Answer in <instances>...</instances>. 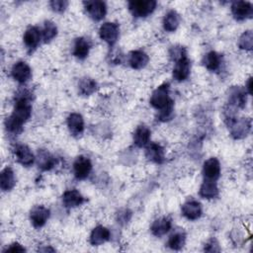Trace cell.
<instances>
[{
	"label": "cell",
	"mask_w": 253,
	"mask_h": 253,
	"mask_svg": "<svg viewBox=\"0 0 253 253\" xmlns=\"http://www.w3.org/2000/svg\"><path fill=\"white\" fill-rule=\"evenodd\" d=\"M29 95L27 91H24L17 97L13 113L5 121L6 129L10 133H19L22 130L23 124L26 123L32 115V105Z\"/></svg>",
	"instance_id": "1"
},
{
	"label": "cell",
	"mask_w": 253,
	"mask_h": 253,
	"mask_svg": "<svg viewBox=\"0 0 253 253\" xmlns=\"http://www.w3.org/2000/svg\"><path fill=\"white\" fill-rule=\"evenodd\" d=\"M150 105L156 110H163L167 106L173 103L172 99L169 97V84L164 83L154 90L150 97Z\"/></svg>",
	"instance_id": "2"
},
{
	"label": "cell",
	"mask_w": 253,
	"mask_h": 253,
	"mask_svg": "<svg viewBox=\"0 0 253 253\" xmlns=\"http://www.w3.org/2000/svg\"><path fill=\"white\" fill-rule=\"evenodd\" d=\"M154 0H136L128 2V9L134 17H146L156 8Z\"/></svg>",
	"instance_id": "3"
},
{
	"label": "cell",
	"mask_w": 253,
	"mask_h": 253,
	"mask_svg": "<svg viewBox=\"0 0 253 253\" xmlns=\"http://www.w3.org/2000/svg\"><path fill=\"white\" fill-rule=\"evenodd\" d=\"M100 38L108 44L113 45L117 42L120 36V28L118 24L112 22H106L101 25L99 29Z\"/></svg>",
	"instance_id": "4"
},
{
	"label": "cell",
	"mask_w": 253,
	"mask_h": 253,
	"mask_svg": "<svg viewBox=\"0 0 253 253\" xmlns=\"http://www.w3.org/2000/svg\"><path fill=\"white\" fill-rule=\"evenodd\" d=\"M92 171L91 160L85 156H79L73 163V173L78 180L86 179Z\"/></svg>",
	"instance_id": "5"
},
{
	"label": "cell",
	"mask_w": 253,
	"mask_h": 253,
	"mask_svg": "<svg viewBox=\"0 0 253 253\" xmlns=\"http://www.w3.org/2000/svg\"><path fill=\"white\" fill-rule=\"evenodd\" d=\"M83 4L87 14L95 21L102 20L107 13L106 4L103 1H86Z\"/></svg>",
	"instance_id": "6"
},
{
	"label": "cell",
	"mask_w": 253,
	"mask_h": 253,
	"mask_svg": "<svg viewBox=\"0 0 253 253\" xmlns=\"http://www.w3.org/2000/svg\"><path fill=\"white\" fill-rule=\"evenodd\" d=\"M12 77L19 83H26L32 77L31 67L25 61L16 62L11 69Z\"/></svg>",
	"instance_id": "7"
},
{
	"label": "cell",
	"mask_w": 253,
	"mask_h": 253,
	"mask_svg": "<svg viewBox=\"0 0 253 253\" xmlns=\"http://www.w3.org/2000/svg\"><path fill=\"white\" fill-rule=\"evenodd\" d=\"M49 214H50L49 210L44 206H36L32 209L30 212V219L32 224L35 227L39 228L45 224V222L49 217Z\"/></svg>",
	"instance_id": "8"
},
{
	"label": "cell",
	"mask_w": 253,
	"mask_h": 253,
	"mask_svg": "<svg viewBox=\"0 0 253 253\" xmlns=\"http://www.w3.org/2000/svg\"><path fill=\"white\" fill-rule=\"evenodd\" d=\"M190 71L191 62L185 55L175 61V66L173 68V78L177 81H184L189 77Z\"/></svg>",
	"instance_id": "9"
},
{
	"label": "cell",
	"mask_w": 253,
	"mask_h": 253,
	"mask_svg": "<svg viewBox=\"0 0 253 253\" xmlns=\"http://www.w3.org/2000/svg\"><path fill=\"white\" fill-rule=\"evenodd\" d=\"M231 13L236 20L242 21L252 16L253 8L251 3L249 2L235 1L231 5Z\"/></svg>",
	"instance_id": "10"
},
{
	"label": "cell",
	"mask_w": 253,
	"mask_h": 253,
	"mask_svg": "<svg viewBox=\"0 0 253 253\" xmlns=\"http://www.w3.org/2000/svg\"><path fill=\"white\" fill-rule=\"evenodd\" d=\"M230 126V132L231 135L234 138H242L246 136L251 128V122L247 119H240V120H234L231 124L228 125Z\"/></svg>",
	"instance_id": "11"
},
{
	"label": "cell",
	"mask_w": 253,
	"mask_h": 253,
	"mask_svg": "<svg viewBox=\"0 0 253 253\" xmlns=\"http://www.w3.org/2000/svg\"><path fill=\"white\" fill-rule=\"evenodd\" d=\"M14 155L19 163L23 166H31L35 162V156L31 149L25 144H17L14 147Z\"/></svg>",
	"instance_id": "12"
},
{
	"label": "cell",
	"mask_w": 253,
	"mask_h": 253,
	"mask_svg": "<svg viewBox=\"0 0 253 253\" xmlns=\"http://www.w3.org/2000/svg\"><path fill=\"white\" fill-rule=\"evenodd\" d=\"M203 173L207 180L215 181L220 175V164L215 157H211L205 161L203 166Z\"/></svg>",
	"instance_id": "13"
},
{
	"label": "cell",
	"mask_w": 253,
	"mask_h": 253,
	"mask_svg": "<svg viewBox=\"0 0 253 253\" xmlns=\"http://www.w3.org/2000/svg\"><path fill=\"white\" fill-rule=\"evenodd\" d=\"M24 43L26 47L30 50L33 51L34 49L37 48V46L40 43L41 41V31L36 28V27H30L26 30L24 37H23Z\"/></svg>",
	"instance_id": "14"
},
{
	"label": "cell",
	"mask_w": 253,
	"mask_h": 253,
	"mask_svg": "<svg viewBox=\"0 0 253 253\" xmlns=\"http://www.w3.org/2000/svg\"><path fill=\"white\" fill-rule=\"evenodd\" d=\"M182 213L186 218L196 220L202 215V206L195 200L188 201L182 206Z\"/></svg>",
	"instance_id": "15"
},
{
	"label": "cell",
	"mask_w": 253,
	"mask_h": 253,
	"mask_svg": "<svg viewBox=\"0 0 253 253\" xmlns=\"http://www.w3.org/2000/svg\"><path fill=\"white\" fill-rule=\"evenodd\" d=\"M67 126L70 133L79 136L84 130V120L78 113H71L67 118Z\"/></svg>",
	"instance_id": "16"
},
{
	"label": "cell",
	"mask_w": 253,
	"mask_h": 253,
	"mask_svg": "<svg viewBox=\"0 0 253 253\" xmlns=\"http://www.w3.org/2000/svg\"><path fill=\"white\" fill-rule=\"evenodd\" d=\"M145 156L148 160L160 164L164 161V149L158 143H148L145 148Z\"/></svg>",
	"instance_id": "17"
},
{
	"label": "cell",
	"mask_w": 253,
	"mask_h": 253,
	"mask_svg": "<svg viewBox=\"0 0 253 253\" xmlns=\"http://www.w3.org/2000/svg\"><path fill=\"white\" fill-rule=\"evenodd\" d=\"M62 203L66 208H76L84 203V197L75 189L67 190L63 193Z\"/></svg>",
	"instance_id": "18"
},
{
	"label": "cell",
	"mask_w": 253,
	"mask_h": 253,
	"mask_svg": "<svg viewBox=\"0 0 253 253\" xmlns=\"http://www.w3.org/2000/svg\"><path fill=\"white\" fill-rule=\"evenodd\" d=\"M171 226H172L171 219L167 216H163L153 221V223L151 224L150 230L153 235L159 237L166 234L171 229Z\"/></svg>",
	"instance_id": "19"
},
{
	"label": "cell",
	"mask_w": 253,
	"mask_h": 253,
	"mask_svg": "<svg viewBox=\"0 0 253 253\" xmlns=\"http://www.w3.org/2000/svg\"><path fill=\"white\" fill-rule=\"evenodd\" d=\"M110 231L103 225L96 226L90 234V243L92 245H101L110 239Z\"/></svg>",
	"instance_id": "20"
},
{
	"label": "cell",
	"mask_w": 253,
	"mask_h": 253,
	"mask_svg": "<svg viewBox=\"0 0 253 253\" xmlns=\"http://www.w3.org/2000/svg\"><path fill=\"white\" fill-rule=\"evenodd\" d=\"M150 129L146 126H138L133 133V142L138 147L146 146L150 140Z\"/></svg>",
	"instance_id": "21"
},
{
	"label": "cell",
	"mask_w": 253,
	"mask_h": 253,
	"mask_svg": "<svg viewBox=\"0 0 253 253\" xmlns=\"http://www.w3.org/2000/svg\"><path fill=\"white\" fill-rule=\"evenodd\" d=\"M148 55L142 50H133L129 53L128 63L133 69H141L148 63Z\"/></svg>",
	"instance_id": "22"
},
{
	"label": "cell",
	"mask_w": 253,
	"mask_h": 253,
	"mask_svg": "<svg viewBox=\"0 0 253 253\" xmlns=\"http://www.w3.org/2000/svg\"><path fill=\"white\" fill-rule=\"evenodd\" d=\"M16 184L14 171L10 167H5L0 174V187L3 191H10Z\"/></svg>",
	"instance_id": "23"
},
{
	"label": "cell",
	"mask_w": 253,
	"mask_h": 253,
	"mask_svg": "<svg viewBox=\"0 0 253 253\" xmlns=\"http://www.w3.org/2000/svg\"><path fill=\"white\" fill-rule=\"evenodd\" d=\"M90 42L85 38H78L75 40L73 45V55L79 59H84L90 50Z\"/></svg>",
	"instance_id": "24"
},
{
	"label": "cell",
	"mask_w": 253,
	"mask_h": 253,
	"mask_svg": "<svg viewBox=\"0 0 253 253\" xmlns=\"http://www.w3.org/2000/svg\"><path fill=\"white\" fill-rule=\"evenodd\" d=\"M218 195V188L215 181L205 180L200 188V196L205 199H214Z\"/></svg>",
	"instance_id": "25"
},
{
	"label": "cell",
	"mask_w": 253,
	"mask_h": 253,
	"mask_svg": "<svg viewBox=\"0 0 253 253\" xmlns=\"http://www.w3.org/2000/svg\"><path fill=\"white\" fill-rule=\"evenodd\" d=\"M180 24V16L179 14L174 11L170 10L168 11L163 19V28L167 32H174Z\"/></svg>",
	"instance_id": "26"
},
{
	"label": "cell",
	"mask_w": 253,
	"mask_h": 253,
	"mask_svg": "<svg viewBox=\"0 0 253 253\" xmlns=\"http://www.w3.org/2000/svg\"><path fill=\"white\" fill-rule=\"evenodd\" d=\"M203 63L207 69H209L211 71H215L219 68L220 63H221L220 54H218L216 51L211 50L204 56Z\"/></svg>",
	"instance_id": "27"
},
{
	"label": "cell",
	"mask_w": 253,
	"mask_h": 253,
	"mask_svg": "<svg viewBox=\"0 0 253 253\" xmlns=\"http://www.w3.org/2000/svg\"><path fill=\"white\" fill-rule=\"evenodd\" d=\"M37 160L38 165L42 170H50L55 165V158L45 150L39 151Z\"/></svg>",
	"instance_id": "28"
},
{
	"label": "cell",
	"mask_w": 253,
	"mask_h": 253,
	"mask_svg": "<svg viewBox=\"0 0 253 253\" xmlns=\"http://www.w3.org/2000/svg\"><path fill=\"white\" fill-rule=\"evenodd\" d=\"M229 104L234 108H243L246 104V91L234 88L229 95Z\"/></svg>",
	"instance_id": "29"
},
{
	"label": "cell",
	"mask_w": 253,
	"mask_h": 253,
	"mask_svg": "<svg viewBox=\"0 0 253 253\" xmlns=\"http://www.w3.org/2000/svg\"><path fill=\"white\" fill-rule=\"evenodd\" d=\"M186 241V234L182 230H176L172 233L167 241V245L173 250H180Z\"/></svg>",
	"instance_id": "30"
},
{
	"label": "cell",
	"mask_w": 253,
	"mask_h": 253,
	"mask_svg": "<svg viewBox=\"0 0 253 253\" xmlns=\"http://www.w3.org/2000/svg\"><path fill=\"white\" fill-rule=\"evenodd\" d=\"M78 89H79L80 94H82L84 96H89L96 91L97 83L92 78L84 77L79 81Z\"/></svg>",
	"instance_id": "31"
},
{
	"label": "cell",
	"mask_w": 253,
	"mask_h": 253,
	"mask_svg": "<svg viewBox=\"0 0 253 253\" xmlns=\"http://www.w3.org/2000/svg\"><path fill=\"white\" fill-rule=\"evenodd\" d=\"M56 34H57V28H56L55 24L50 21H46L44 23L42 31V40L45 42H48L56 36Z\"/></svg>",
	"instance_id": "32"
},
{
	"label": "cell",
	"mask_w": 253,
	"mask_h": 253,
	"mask_svg": "<svg viewBox=\"0 0 253 253\" xmlns=\"http://www.w3.org/2000/svg\"><path fill=\"white\" fill-rule=\"evenodd\" d=\"M238 45L241 49L251 50L253 47V34L251 31L244 32L239 38Z\"/></svg>",
	"instance_id": "33"
},
{
	"label": "cell",
	"mask_w": 253,
	"mask_h": 253,
	"mask_svg": "<svg viewBox=\"0 0 253 253\" xmlns=\"http://www.w3.org/2000/svg\"><path fill=\"white\" fill-rule=\"evenodd\" d=\"M49 5H50V8L54 12L61 13L66 9V7L68 5V2L67 1H62V0H53L49 3Z\"/></svg>",
	"instance_id": "34"
},
{
	"label": "cell",
	"mask_w": 253,
	"mask_h": 253,
	"mask_svg": "<svg viewBox=\"0 0 253 253\" xmlns=\"http://www.w3.org/2000/svg\"><path fill=\"white\" fill-rule=\"evenodd\" d=\"M172 114H173V103L160 111L158 119L162 122H166L172 117Z\"/></svg>",
	"instance_id": "35"
},
{
	"label": "cell",
	"mask_w": 253,
	"mask_h": 253,
	"mask_svg": "<svg viewBox=\"0 0 253 253\" xmlns=\"http://www.w3.org/2000/svg\"><path fill=\"white\" fill-rule=\"evenodd\" d=\"M25 251H26V249L18 242L11 243L9 246H7L4 249V252H25Z\"/></svg>",
	"instance_id": "36"
},
{
	"label": "cell",
	"mask_w": 253,
	"mask_h": 253,
	"mask_svg": "<svg viewBox=\"0 0 253 253\" xmlns=\"http://www.w3.org/2000/svg\"><path fill=\"white\" fill-rule=\"evenodd\" d=\"M245 90L247 91V93H248L249 95H251V94H252V78H251V77H250V78H248V80H247Z\"/></svg>",
	"instance_id": "37"
}]
</instances>
